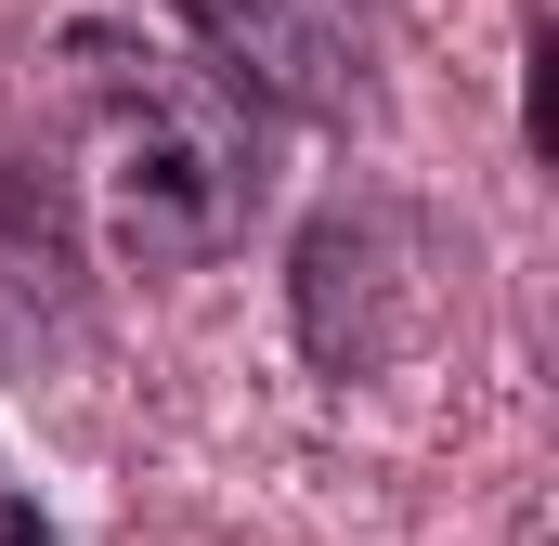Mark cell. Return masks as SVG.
<instances>
[{"instance_id": "6da1fadb", "label": "cell", "mask_w": 559, "mask_h": 546, "mask_svg": "<svg viewBox=\"0 0 559 546\" xmlns=\"http://www.w3.org/2000/svg\"><path fill=\"white\" fill-rule=\"evenodd\" d=\"M66 66V118H79V169H92V222L105 261L143 286L222 273L261 222H274V105H248L209 52L143 39L118 13H79L52 39Z\"/></svg>"}, {"instance_id": "7a4b0ae2", "label": "cell", "mask_w": 559, "mask_h": 546, "mask_svg": "<svg viewBox=\"0 0 559 546\" xmlns=\"http://www.w3.org/2000/svg\"><path fill=\"white\" fill-rule=\"evenodd\" d=\"M455 286H468V235L404 195V182H338L299 235H286V339L312 378L365 391V378H404L429 339L455 325Z\"/></svg>"}, {"instance_id": "3957f363", "label": "cell", "mask_w": 559, "mask_h": 546, "mask_svg": "<svg viewBox=\"0 0 559 546\" xmlns=\"http://www.w3.org/2000/svg\"><path fill=\"white\" fill-rule=\"evenodd\" d=\"M169 13H182V39H195L248 105H274V118L352 131V118L378 105L365 39H352V13H338V0H169Z\"/></svg>"}, {"instance_id": "277c9868", "label": "cell", "mask_w": 559, "mask_h": 546, "mask_svg": "<svg viewBox=\"0 0 559 546\" xmlns=\"http://www.w3.org/2000/svg\"><path fill=\"white\" fill-rule=\"evenodd\" d=\"M0 546H66V534H52V508L13 482V455H0Z\"/></svg>"}]
</instances>
